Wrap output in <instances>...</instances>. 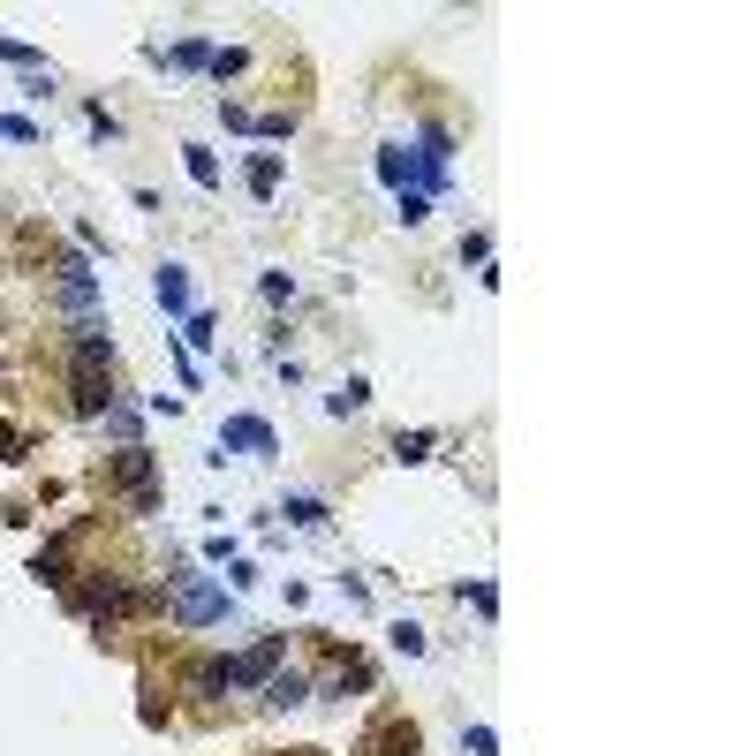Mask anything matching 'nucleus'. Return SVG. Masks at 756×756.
I'll return each instance as SVG.
<instances>
[{
    "label": "nucleus",
    "instance_id": "1",
    "mask_svg": "<svg viewBox=\"0 0 756 756\" xmlns=\"http://www.w3.org/2000/svg\"><path fill=\"white\" fill-rule=\"evenodd\" d=\"M174 620L182 628H212V620H227V590L212 583V575H189V567H174Z\"/></svg>",
    "mask_w": 756,
    "mask_h": 756
},
{
    "label": "nucleus",
    "instance_id": "2",
    "mask_svg": "<svg viewBox=\"0 0 756 756\" xmlns=\"http://www.w3.org/2000/svg\"><path fill=\"white\" fill-rule=\"evenodd\" d=\"M114 484L129 492V507H137V515H159V492H152V454H144V447H121V454H114Z\"/></svg>",
    "mask_w": 756,
    "mask_h": 756
},
{
    "label": "nucleus",
    "instance_id": "3",
    "mask_svg": "<svg viewBox=\"0 0 756 756\" xmlns=\"http://www.w3.org/2000/svg\"><path fill=\"white\" fill-rule=\"evenodd\" d=\"M227 454H280V439H273L265 416H227V424H220V462H227Z\"/></svg>",
    "mask_w": 756,
    "mask_h": 756
},
{
    "label": "nucleus",
    "instance_id": "4",
    "mask_svg": "<svg viewBox=\"0 0 756 756\" xmlns=\"http://www.w3.org/2000/svg\"><path fill=\"white\" fill-rule=\"evenodd\" d=\"M280 651H288V643H280V636H258V643H250V651H242V658H227V688H242V681H273Z\"/></svg>",
    "mask_w": 756,
    "mask_h": 756
},
{
    "label": "nucleus",
    "instance_id": "5",
    "mask_svg": "<svg viewBox=\"0 0 756 756\" xmlns=\"http://www.w3.org/2000/svg\"><path fill=\"white\" fill-rule=\"evenodd\" d=\"M416 749H424V734H416L409 719H378L371 734H363L356 756H416Z\"/></svg>",
    "mask_w": 756,
    "mask_h": 756
},
{
    "label": "nucleus",
    "instance_id": "6",
    "mask_svg": "<svg viewBox=\"0 0 756 756\" xmlns=\"http://www.w3.org/2000/svg\"><path fill=\"white\" fill-rule=\"evenodd\" d=\"M265 704H273V711L310 704V681H303V673H273V681H265Z\"/></svg>",
    "mask_w": 756,
    "mask_h": 756
},
{
    "label": "nucleus",
    "instance_id": "7",
    "mask_svg": "<svg viewBox=\"0 0 756 756\" xmlns=\"http://www.w3.org/2000/svg\"><path fill=\"white\" fill-rule=\"evenodd\" d=\"M159 303H167V310H189V273H182V265H159Z\"/></svg>",
    "mask_w": 756,
    "mask_h": 756
},
{
    "label": "nucleus",
    "instance_id": "8",
    "mask_svg": "<svg viewBox=\"0 0 756 756\" xmlns=\"http://www.w3.org/2000/svg\"><path fill=\"white\" fill-rule=\"evenodd\" d=\"M189 688H197V696H227V658H205V666L189 673Z\"/></svg>",
    "mask_w": 756,
    "mask_h": 756
},
{
    "label": "nucleus",
    "instance_id": "9",
    "mask_svg": "<svg viewBox=\"0 0 756 756\" xmlns=\"http://www.w3.org/2000/svg\"><path fill=\"white\" fill-rule=\"evenodd\" d=\"M250 189H258V197H273V189H280V159H273V152L250 159Z\"/></svg>",
    "mask_w": 756,
    "mask_h": 756
},
{
    "label": "nucleus",
    "instance_id": "10",
    "mask_svg": "<svg viewBox=\"0 0 756 756\" xmlns=\"http://www.w3.org/2000/svg\"><path fill=\"white\" fill-rule=\"evenodd\" d=\"M280 515H288L295 530H318V522H326V507H318V499H288V507H280Z\"/></svg>",
    "mask_w": 756,
    "mask_h": 756
},
{
    "label": "nucleus",
    "instance_id": "11",
    "mask_svg": "<svg viewBox=\"0 0 756 756\" xmlns=\"http://www.w3.org/2000/svg\"><path fill=\"white\" fill-rule=\"evenodd\" d=\"M424 454H431V431H401L394 439V462H424Z\"/></svg>",
    "mask_w": 756,
    "mask_h": 756
},
{
    "label": "nucleus",
    "instance_id": "12",
    "mask_svg": "<svg viewBox=\"0 0 756 756\" xmlns=\"http://www.w3.org/2000/svg\"><path fill=\"white\" fill-rule=\"evenodd\" d=\"M394 651L401 658H424V628H416V620H394Z\"/></svg>",
    "mask_w": 756,
    "mask_h": 756
},
{
    "label": "nucleus",
    "instance_id": "13",
    "mask_svg": "<svg viewBox=\"0 0 756 756\" xmlns=\"http://www.w3.org/2000/svg\"><path fill=\"white\" fill-rule=\"evenodd\" d=\"M189 174H197V182H205V189H212V182H220V159H212V152H205V144H189Z\"/></svg>",
    "mask_w": 756,
    "mask_h": 756
},
{
    "label": "nucleus",
    "instance_id": "14",
    "mask_svg": "<svg viewBox=\"0 0 756 756\" xmlns=\"http://www.w3.org/2000/svg\"><path fill=\"white\" fill-rule=\"evenodd\" d=\"M167 61H174V69H205L212 53H205V46H197V38H182V46H174V53H167Z\"/></svg>",
    "mask_w": 756,
    "mask_h": 756
},
{
    "label": "nucleus",
    "instance_id": "15",
    "mask_svg": "<svg viewBox=\"0 0 756 756\" xmlns=\"http://www.w3.org/2000/svg\"><path fill=\"white\" fill-rule=\"evenodd\" d=\"M363 401H371V386H363V378H348L341 394H333V409H341V416H348V409H363Z\"/></svg>",
    "mask_w": 756,
    "mask_h": 756
},
{
    "label": "nucleus",
    "instance_id": "16",
    "mask_svg": "<svg viewBox=\"0 0 756 756\" xmlns=\"http://www.w3.org/2000/svg\"><path fill=\"white\" fill-rule=\"evenodd\" d=\"M182 341H189V348H205V341H212V310H189V333H182Z\"/></svg>",
    "mask_w": 756,
    "mask_h": 756
},
{
    "label": "nucleus",
    "instance_id": "17",
    "mask_svg": "<svg viewBox=\"0 0 756 756\" xmlns=\"http://www.w3.org/2000/svg\"><path fill=\"white\" fill-rule=\"evenodd\" d=\"M0 61H16V69H38V53L23 46V38H0Z\"/></svg>",
    "mask_w": 756,
    "mask_h": 756
},
{
    "label": "nucleus",
    "instance_id": "18",
    "mask_svg": "<svg viewBox=\"0 0 756 756\" xmlns=\"http://www.w3.org/2000/svg\"><path fill=\"white\" fill-rule=\"evenodd\" d=\"M462 749H469V756H492V726H469V734H462Z\"/></svg>",
    "mask_w": 756,
    "mask_h": 756
}]
</instances>
